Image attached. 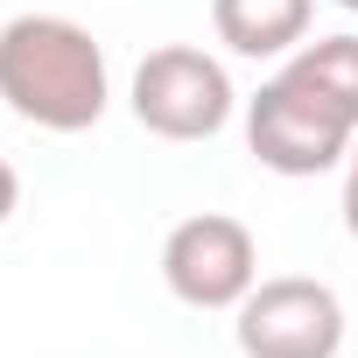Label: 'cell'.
Here are the masks:
<instances>
[{"mask_svg":"<svg viewBox=\"0 0 358 358\" xmlns=\"http://www.w3.org/2000/svg\"><path fill=\"white\" fill-rule=\"evenodd\" d=\"M0 99L43 134H85L113 106L106 50L71 15H15L0 29Z\"/></svg>","mask_w":358,"mask_h":358,"instance_id":"1","label":"cell"},{"mask_svg":"<svg viewBox=\"0 0 358 358\" xmlns=\"http://www.w3.org/2000/svg\"><path fill=\"white\" fill-rule=\"evenodd\" d=\"M351 141H358V120L330 106L316 85H302L295 71H274L246 99V148L274 176H330L351 162Z\"/></svg>","mask_w":358,"mask_h":358,"instance_id":"2","label":"cell"},{"mask_svg":"<svg viewBox=\"0 0 358 358\" xmlns=\"http://www.w3.org/2000/svg\"><path fill=\"white\" fill-rule=\"evenodd\" d=\"M127 106H134V120H141L155 141H211V134H225L239 92H232V78H225V64H218L211 50H197V43H162V50L141 57Z\"/></svg>","mask_w":358,"mask_h":358,"instance_id":"3","label":"cell"},{"mask_svg":"<svg viewBox=\"0 0 358 358\" xmlns=\"http://www.w3.org/2000/svg\"><path fill=\"white\" fill-rule=\"evenodd\" d=\"M162 281L183 309H239L260 281V239L232 211H197L183 225H169Z\"/></svg>","mask_w":358,"mask_h":358,"instance_id":"4","label":"cell"},{"mask_svg":"<svg viewBox=\"0 0 358 358\" xmlns=\"http://www.w3.org/2000/svg\"><path fill=\"white\" fill-rule=\"evenodd\" d=\"M232 337L246 358H337L344 351V302L330 281L274 274L253 281V295L232 309Z\"/></svg>","mask_w":358,"mask_h":358,"instance_id":"5","label":"cell"},{"mask_svg":"<svg viewBox=\"0 0 358 358\" xmlns=\"http://www.w3.org/2000/svg\"><path fill=\"white\" fill-rule=\"evenodd\" d=\"M309 15H316V0H211V29L232 57H288L309 43Z\"/></svg>","mask_w":358,"mask_h":358,"instance_id":"6","label":"cell"},{"mask_svg":"<svg viewBox=\"0 0 358 358\" xmlns=\"http://www.w3.org/2000/svg\"><path fill=\"white\" fill-rule=\"evenodd\" d=\"M281 71H295L302 85H316L330 106H344L358 120V36H316V43L288 50Z\"/></svg>","mask_w":358,"mask_h":358,"instance_id":"7","label":"cell"},{"mask_svg":"<svg viewBox=\"0 0 358 358\" xmlns=\"http://www.w3.org/2000/svg\"><path fill=\"white\" fill-rule=\"evenodd\" d=\"M344 232L358 239V141H351V162H344Z\"/></svg>","mask_w":358,"mask_h":358,"instance_id":"8","label":"cell"},{"mask_svg":"<svg viewBox=\"0 0 358 358\" xmlns=\"http://www.w3.org/2000/svg\"><path fill=\"white\" fill-rule=\"evenodd\" d=\"M15 204H22V176H15V162L0 155V225L15 218Z\"/></svg>","mask_w":358,"mask_h":358,"instance_id":"9","label":"cell"},{"mask_svg":"<svg viewBox=\"0 0 358 358\" xmlns=\"http://www.w3.org/2000/svg\"><path fill=\"white\" fill-rule=\"evenodd\" d=\"M337 8H344V15H358V0H337Z\"/></svg>","mask_w":358,"mask_h":358,"instance_id":"10","label":"cell"}]
</instances>
